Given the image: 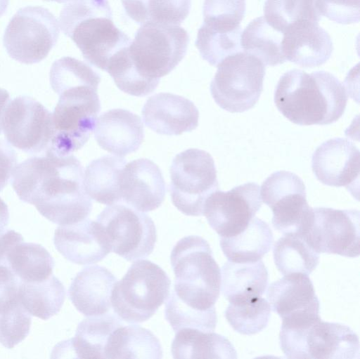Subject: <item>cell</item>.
<instances>
[{"mask_svg":"<svg viewBox=\"0 0 360 359\" xmlns=\"http://www.w3.org/2000/svg\"><path fill=\"white\" fill-rule=\"evenodd\" d=\"M128 46L117 52L110 58L105 71L113 79L116 86L124 93L139 97L147 96L158 84L148 81L138 73L129 56Z\"/></svg>","mask_w":360,"mask_h":359,"instance_id":"obj_40","label":"cell"},{"mask_svg":"<svg viewBox=\"0 0 360 359\" xmlns=\"http://www.w3.org/2000/svg\"><path fill=\"white\" fill-rule=\"evenodd\" d=\"M58 21L41 6L20 8L8 24L4 45L15 60L25 64L37 63L44 59L59 37Z\"/></svg>","mask_w":360,"mask_h":359,"instance_id":"obj_11","label":"cell"},{"mask_svg":"<svg viewBox=\"0 0 360 359\" xmlns=\"http://www.w3.org/2000/svg\"><path fill=\"white\" fill-rule=\"evenodd\" d=\"M269 303L261 296L241 301L229 302L225 317L237 332L252 335L264 329L270 318Z\"/></svg>","mask_w":360,"mask_h":359,"instance_id":"obj_36","label":"cell"},{"mask_svg":"<svg viewBox=\"0 0 360 359\" xmlns=\"http://www.w3.org/2000/svg\"><path fill=\"white\" fill-rule=\"evenodd\" d=\"M261 207L260 187L250 182L214 192L205 203L203 215L220 237H229L243 231Z\"/></svg>","mask_w":360,"mask_h":359,"instance_id":"obj_16","label":"cell"},{"mask_svg":"<svg viewBox=\"0 0 360 359\" xmlns=\"http://www.w3.org/2000/svg\"><path fill=\"white\" fill-rule=\"evenodd\" d=\"M53 90L59 100L52 113L53 133L46 150L70 155L83 147L95 128L101 110L98 86L82 84Z\"/></svg>","mask_w":360,"mask_h":359,"instance_id":"obj_5","label":"cell"},{"mask_svg":"<svg viewBox=\"0 0 360 359\" xmlns=\"http://www.w3.org/2000/svg\"><path fill=\"white\" fill-rule=\"evenodd\" d=\"M280 346L290 359H354L359 340L348 326L322 321L297 327H281Z\"/></svg>","mask_w":360,"mask_h":359,"instance_id":"obj_8","label":"cell"},{"mask_svg":"<svg viewBox=\"0 0 360 359\" xmlns=\"http://www.w3.org/2000/svg\"><path fill=\"white\" fill-rule=\"evenodd\" d=\"M274 259L283 275L301 273L309 275L319 262V255L299 235H285L274 246Z\"/></svg>","mask_w":360,"mask_h":359,"instance_id":"obj_35","label":"cell"},{"mask_svg":"<svg viewBox=\"0 0 360 359\" xmlns=\"http://www.w3.org/2000/svg\"><path fill=\"white\" fill-rule=\"evenodd\" d=\"M260 195L273 212V226L282 234L303 236L312 220L313 209L306 199L305 185L286 171L271 174L262 183Z\"/></svg>","mask_w":360,"mask_h":359,"instance_id":"obj_13","label":"cell"},{"mask_svg":"<svg viewBox=\"0 0 360 359\" xmlns=\"http://www.w3.org/2000/svg\"><path fill=\"white\" fill-rule=\"evenodd\" d=\"M221 292L229 302L262 296L268 285V271L260 259L255 262L226 261L221 268Z\"/></svg>","mask_w":360,"mask_h":359,"instance_id":"obj_25","label":"cell"},{"mask_svg":"<svg viewBox=\"0 0 360 359\" xmlns=\"http://www.w3.org/2000/svg\"><path fill=\"white\" fill-rule=\"evenodd\" d=\"M160 341L148 329L132 325L118 327L112 333L105 358H161Z\"/></svg>","mask_w":360,"mask_h":359,"instance_id":"obj_30","label":"cell"},{"mask_svg":"<svg viewBox=\"0 0 360 359\" xmlns=\"http://www.w3.org/2000/svg\"><path fill=\"white\" fill-rule=\"evenodd\" d=\"M94 137L105 150L124 157L136 151L143 138V126L136 114L124 109H112L97 119Z\"/></svg>","mask_w":360,"mask_h":359,"instance_id":"obj_23","label":"cell"},{"mask_svg":"<svg viewBox=\"0 0 360 359\" xmlns=\"http://www.w3.org/2000/svg\"><path fill=\"white\" fill-rule=\"evenodd\" d=\"M116 278L106 268L87 266L72 280L68 295L76 309L86 316L107 313L110 308V298Z\"/></svg>","mask_w":360,"mask_h":359,"instance_id":"obj_24","label":"cell"},{"mask_svg":"<svg viewBox=\"0 0 360 359\" xmlns=\"http://www.w3.org/2000/svg\"><path fill=\"white\" fill-rule=\"evenodd\" d=\"M127 15L139 24L180 25L188 16L191 0H122Z\"/></svg>","mask_w":360,"mask_h":359,"instance_id":"obj_34","label":"cell"},{"mask_svg":"<svg viewBox=\"0 0 360 359\" xmlns=\"http://www.w3.org/2000/svg\"><path fill=\"white\" fill-rule=\"evenodd\" d=\"M122 325V321L112 315L91 316L79 322L74 338L58 346L68 348L77 358H105L110 337Z\"/></svg>","mask_w":360,"mask_h":359,"instance_id":"obj_26","label":"cell"},{"mask_svg":"<svg viewBox=\"0 0 360 359\" xmlns=\"http://www.w3.org/2000/svg\"><path fill=\"white\" fill-rule=\"evenodd\" d=\"M165 315L174 332L184 329L214 332L217 325L215 308L202 311L184 303L172 292L165 304Z\"/></svg>","mask_w":360,"mask_h":359,"instance_id":"obj_39","label":"cell"},{"mask_svg":"<svg viewBox=\"0 0 360 359\" xmlns=\"http://www.w3.org/2000/svg\"><path fill=\"white\" fill-rule=\"evenodd\" d=\"M1 128L13 146L26 152H40L49 148L53 136L52 113L35 99L19 96L6 105Z\"/></svg>","mask_w":360,"mask_h":359,"instance_id":"obj_14","label":"cell"},{"mask_svg":"<svg viewBox=\"0 0 360 359\" xmlns=\"http://www.w3.org/2000/svg\"><path fill=\"white\" fill-rule=\"evenodd\" d=\"M217 67L210 84L216 103L230 112H243L254 107L263 90V63L240 51L226 57Z\"/></svg>","mask_w":360,"mask_h":359,"instance_id":"obj_9","label":"cell"},{"mask_svg":"<svg viewBox=\"0 0 360 359\" xmlns=\"http://www.w3.org/2000/svg\"><path fill=\"white\" fill-rule=\"evenodd\" d=\"M8 100V92L4 89L0 88V133L1 131V117Z\"/></svg>","mask_w":360,"mask_h":359,"instance_id":"obj_47","label":"cell"},{"mask_svg":"<svg viewBox=\"0 0 360 359\" xmlns=\"http://www.w3.org/2000/svg\"><path fill=\"white\" fill-rule=\"evenodd\" d=\"M347 96L342 84L332 74H310L294 69L279 79L274 103L282 115L302 126L326 125L338 121L346 108Z\"/></svg>","mask_w":360,"mask_h":359,"instance_id":"obj_2","label":"cell"},{"mask_svg":"<svg viewBox=\"0 0 360 359\" xmlns=\"http://www.w3.org/2000/svg\"><path fill=\"white\" fill-rule=\"evenodd\" d=\"M283 33L272 27L264 17L252 20L243 30L240 45L244 52L274 66L286 61L282 48Z\"/></svg>","mask_w":360,"mask_h":359,"instance_id":"obj_32","label":"cell"},{"mask_svg":"<svg viewBox=\"0 0 360 359\" xmlns=\"http://www.w3.org/2000/svg\"><path fill=\"white\" fill-rule=\"evenodd\" d=\"M241 34V27L219 32L202 24L198 31L195 46L205 60L217 66L226 57L242 51Z\"/></svg>","mask_w":360,"mask_h":359,"instance_id":"obj_37","label":"cell"},{"mask_svg":"<svg viewBox=\"0 0 360 359\" xmlns=\"http://www.w3.org/2000/svg\"><path fill=\"white\" fill-rule=\"evenodd\" d=\"M302 237L319 254L356 257L359 255V211L314 208L311 222Z\"/></svg>","mask_w":360,"mask_h":359,"instance_id":"obj_15","label":"cell"},{"mask_svg":"<svg viewBox=\"0 0 360 359\" xmlns=\"http://www.w3.org/2000/svg\"><path fill=\"white\" fill-rule=\"evenodd\" d=\"M360 0H316L321 15L337 23L348 25L358 22L360 17Z\"/></svg>","mask_w":360,"mask_h":359,"instance_id":"obj_43","label":"cell"},{"mask_svg":"<svg viewBox=\"0 0 360 359\" xmlns=\"http://www.w3.org/2000/svg\"><path fill=\"white\" fill-rule=\"evenodd\" d=\"M44 1H56L57 3H68L75 0H44Z\"/></svg>","mask_w":360,"mask_h":359,"instance_id":"obj_49","label":"cell"},{"mask_svg":"<svg viewBox=\"0 0 360 359\" xmlns=\"http://www.w3.org/2000/svg\"><path fill=\"white\" fill-rule=\"evenodd\" d=\"M20 303L32 315L48 320L60 310L65 297V287L53 274L39 282H20Z\"/></svg>","mask_w":360,"mask_h":359,"instance_id":"obj_33","label":"cell"},{"mask_svg":"<svg viewBox=\"0 0 360 359\" xmlns=\"http://www.w3.org/2000/svg\"><path fill=\"white\" fill-rule=\"evenodd\" d=\"M121 202L142 211L158 208L165 195V183L158 166L141 158L126 164L120 180Z\"/></svg>","mask_w":360,"mask_h":359,"instance_id":"obj_19","label":"cell"},{"mask_svg":"<svg viewBox=\"0 0 360 359\" xmlns=\"http://www.w3.org/2000/svg\"><path fill=\"white\" fill-rule=\"evenodd\" d=\"M188 34L179 25L143 24L127 47L131 61L144 79L158 84L185 56Z\"/></svg>","mask_w":360,"mask_h":359,"instance_id":"obj_7","label":"cell"},{"mask_svg":"<svg viewBox=\"0 0 360 359\" xmlns=\"http://www.w3.org/2000/svg\"><path fill=\"white\" fill-rule=\"evenodd\" d=\"M84 169L72 155H59L46 150L15 167L12 186L22 201L59 226L84 220L92 203L84 186Z\"/></svg>","mask_w":360,"mask_h":359,"instance_id":"obj_1","label":"cell"},{"mask_svg":"<svg viewBox=\"0 0 360 359\" xmlns=\"http://www.w3.org/2000/svg\"><path fill=\"white\" fill-rule=\"evenodd\" d=\"M172 344L174 358L234 359L237 353L225 337L214 332L184 328L177 331Z\"/></svg>","mask_w":360,"mask_h":359,"instance_id":"obj_27","label":"cell"},{"mask_svg":"<svg viewBox=\"0 0 360 359\" xmlns=\"http://www.w3.org/2000/svg\"><path fill=\"white\" fill-rule=\"evenodd\" d=\"M274 237L269 225L253 217L239 234L220 237V246L229 261L235 263L255 262L271 249Z\"/></svg>","mask_w":360,"mask_h":359,"instance_id":"obj_29","label":"cell"},{"mask_svg":"<svg viewBox=\"0 0 360 359\" xmlns=\"http://www.w3.org/2000/svg\"><path fill=\"white\" fill-rule=\"evenodd\" d=\"M59 23L83 58L105 71L110 58L131 42L130 37L115 25L108 0L68 2L60 11Z\"/></svg>","mask_w":360,"mask_h":359,"instance_id":"obj_3","label":"cell"},{"mask_svg":"<svg viewBox=\"0 0 360 359\" xmlns=\"http://www.w3.org/2000/svg\"><path fill=\"white\" fill-rule=\"evenodd\" d=\"M9 0H0V17L6 12Z\"/></svg>","mask_w":360,"mask_h":359,"instance_id":"obj_48","label":"cell"},{"mask_svg":"<svg viewBox=\"0 0 360 359\" xmlns=\"http://www.w3.org/2000/svg\"><path fill=\"white\" fill-rule=\"evenodd\" d=\"M170 285V279L158 265L148 260L137 261L115 283L110 298L112 306L127 322H143L167 299Z\"/></svg>","mask_w":360,"mask_h":359,"instance_id":"obj_6","label":"cell"},{"mask_svg":"<svg viewBox=\"0 0 360 359\" xmlns=\"http://www.w3.org/2000/svg\"><path fill=\"white\" fill-rule=\"evenodd\" d=\"M316 0H266L264 18L274 28L283 33L290 25L309 20L319 22L321 15Z\"/></svg>","mask_w":360,"mask_h":359,"instance_id":"obj_38","label":"cell"},{"mask_svg":"<svg viewBox=\"0 0 360 359\" xmlns=\"http://www.w3.org/2000/svg\"><path fill=\"white\" fill-rule=\"evenodd\" d=\"M17 164V155L4 141L0 140V191L6 185Z\"/></svg>","mask_w":360,"mask_h":359,"instance_id":"obj_45","label":"cell"},{"mask_svg":"<svg viewBox=\"0 0 360 359\" xmlns=\"http://www.w3.org/2000/svg\"><path fill=\"white\" fill-rule=\"evenodd\" d=\"M169 172L173 204L186 215H203L207 199L219 188L211 155L196 148L184 150L174 158Z\"/></svg>","mask_w":360,"mask_h":359,"instance_id":"obj_10","label":"cell"},{"mask_svg":"<svg viewBox=\"0 0 360 359\" xmlns=\"http://www.w3.org/2000/svg\"><path fill=\"white\" fill-rule=\"evenodd\" d=\"M31 314L19 301L0 313V343L7 348H13L30 332Z\"/></svg>","mask_w":360,"mask_h":359,"instance_id":"obj_42","label":"cell"},{"mask_svg":"<svg viewBox=\"0 0 360 359\" xmlns=\"http://www.w3.org/2000/svg\"><path fill=\"white\" fill-rule=\"evenodd\" d=\"M110 250L128 261L144 259L153 251L156 228L150 216L131 207L112 204L97 216Z\"/></svg>","mask_w":360,"mask_h":359,"instance_id":"obj_12","label":"cell"},{"mask_svg":"<svg viewBox=\"0 0 360 359\" xmlns=\"http://www.w3.org/2000/svg\"><path fill=\"white\" fill-rule=\"evenodd\" d=\"M170 260L175 275L172 292L193 308H215L221 270L208 242L197 235L183 237L173 247Z\"/></svg>","mask_w":360,"mask_h":359,"instance_id":"obj_4","label":"cell"},{"mask_svg":"<svg viewBox=\"0 0 360 359\" xmlns=\"http://www.w3.org/2000/svg\"><path fill=\"white\" fill-rule=\"evenodd\" d=\"M54 261L49 252L41 245L16 242L8 252L2 266L8 267L20 282H39L52 275Z\"/></svg>","mask_w":360,"mask_h":359,"instance_id":"obj_31","label":"cell"},{"mask_svg":"<svg viewBox=\"0 0 360 359\" xmlns=\"http://www.w3.org/2000/svg\"><path fill=\"white\" fill-rule=\"evenodd\" d=\"M20 280L6 266L0 265V313L18 303Z\"/></svg>","mask_w":360,"mask_h":359,"instance_id":"obj_44","label":"cell"},{"mask_svg":"<svg viewBox=\"0 0 360 359\" xmlns=\"http://www.w3.org/2000/svg\"><path fill=\"white\" fill-rule=\"evenodd\" d=\"M9 221V213L6 204L0 197V235L4 232Z\"/></svg>","mask_w":360,"mask_h":359,"instance_id":"obj_46","label":"cell"},{"mask_svg":"<svg viewBox=\"0 0 360 359\" xmlns=\"http://www.w3.org/2000/svg\"><path fill=\"white\" fill-rule=\"evenodd\" d=\"M53 242L56 249L76 264L95 263L110 252L102 227L97 221L90 219L58 226Z\"/></svg>","mask_w":360,"mask_h":359,"instance_id":"obj_21","label":"cell"},{"mask_svg":"<svg viewBox=\"0 0 360 359\" xmlns=\"http://www.w3.org/2000/svg\"><path fill=\"white\" fill-rule=\"evenodd\" d=\"M203 25L219 32L240 27L245 13V0H205Z\"/></svg>","mask_w":360,"mask_h":359,"instance_id":"obj_41","label":"cell"},{"mask_svg":"<svg viewBox=\"0 0 360 359\" xmlns=\"http://www.w3.org/2000/svg\"><path fill=\"white\" fill-rule=\"evenodd\" d=\"M126 164L125 159L118 155H105L91 162L84 173L87 195L107 205L121 202L120 180Z\"/></svg>","mask_w":360,"mask_h":359,"instance_id":"obj_28","label":"cell"},{"mask_svg":"<svg viewBox=\"0 0 360 359\" xmlns=\"http://www.w3.org/2000/svg\"><path fill=\"white\" fill-rule=\"evenodd\" d=\"M266 297L272 311L281 318L283 327L307 325L321 318L319 301L307 275H285L269 286Z\"/></svg>","mask_w":360,"mask_h":359,"instance_id":"obj_17","label":"cell"},{"mask_svg":"<svg viewBox=\"0 0 360 359\" xmlns=\"http://www.w3.org/2000/svg\"><path fill=\"white\" fill-rule=\"evenodd\" d=\"M312 171L323 184L352 188L359 182V150L346 138H335L320 145L311 160Z\"/></svg>","mask_w":360,"mask_h":359,"instance_id":"obj_18","label":"cell"},{"mask_svg":"<svg viewBox=\"0 0 360 359\" xmlns=\"http://www.w3.org/2000/svg\"><path fill=\"white\" fill-rule=\"evenodd\" d=\"M282 48L286 60L303 67H314L329 59L333 46L330 35L319 22L302 20L284 31Z\"/></svg>","mask_w":360,"mask_h":359,"instance_id":"obj_22","label":"cell"},{"mask_svg":"<svg viewBox=\"0 0 360 359\" xmlns=\"http://www.w3.org/2000/svg\"><path fill=\"white\" fill-rule=\"evenodd\" d=\"M141 113L146 126L162 135H180L194 130L198 125L199 112L194 103L170 93L150 97Z\"/></svg>","mask_w":360,"mask_h":359,"instance_id":"obj_20","label":"cell"}]
</instances>
